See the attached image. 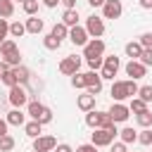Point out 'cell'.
Instances as JSON below:
<instances>
[{
  "label": "cell",
  "mask_w": 152,
  "mask_h": 152,
  "mask_svg": "<svg viewBox=\"0 0 152 152\" xmlns=\"http://www.w3.org/2000/svg\"><path fill=\"white\" fill-rule=\"evenodd\" d=\"M135 124H138L140 128H152V112H150V109L138 112V114H135Z\"/></svg>",
  "instance_id": "22"
},
{
  "label": "cell",
  "mask_w": 152,
  "mask_h": 152,
  "mask_svg": "<svg viewBox=\"0 0 152 152\" xmlns=\"http://www.w3.org/2000/svg\"><path fill=\"white\" fill-rule=\"evenodd\" d=\"M5 121H7L10 126H24V124H26V114H24V112H21L19 107H14L12 112H7Z\"/></svg>",
  "instance_id": "16"
},
{
  "label": "cell",
  "mask_w": 152,
  "mask_h": 152,
  "mask_svg": "<svg viewBox=\"0 0 152 152\" xmlns=\"http://www.w3.org/2000/svg\"><path fill=\"white\" fill-rule=\"evenodd\" d=\"M43 109H45V104L38 102V100H28V102H26V114H28L31 119H36V121H38V116L43 114Z\"/></svg>",
  "instance_id": "18"
},
{
  "label": "cell",
  "mask_w": 152,
  "mask_h": 152,
  "mask_svg": "<svg viewBox=\"0 0 152 152\" xmlns=\"http://www.w3.org/2000/svg\"><path fill=\"white\" fill-rule=\"evenodd\" d=\"M138 97L150 104V102H152V86H140V88H138Z\"/></svg>",
  "instance_id": "36"
},
{
  "label": "cell",
  "mask_w": 152,
  "mask_h": 152,
  "mask_svg": "<svg viewBox=\"0 0 152 152\" xmlns=\"http://www.w3.org/2000/svg\"><path fill=\"white\" fill-rule=\"evenodd\" d=\"M21 7H24V12H26L28 17H33V14H38L40 0H24V2H21Z\"/></svg>",
  "instance_id": "31"
},
{
  "label": "cell",
  "mask_w": 152,
  "mask_h": 152,
  "mask_svg": "<svg viewBox=\"0 0 152 152\" xmlns=\"http://www.w3.org/2000/svg\"><path fill=\"white\" fill-rule=\"evenodd\" d=\"M109 95L114 102H124L128 100V90H126V81H112V88H109Z\"/></svg>",
  "instance_id": "13"
},
{
  "label": "cell",
  "mask_w": 152,
  "mask_h": 152,
  "mask_svg": "<svg viewBox=\"0 0 152 152\" xmlns=\"http://www.w3.org/2000/svg\"><path fill=\"white\" fill-rule=\"evenodd\" d=\"M19 45H17V40L14 38H5L2 43H0V57H5L7 52H12V50H17Z\"/></svg>",
  "instance_id": "30"
},
{
  "label": "cell",
  "mask_w": 152,
  "mask_h": 152,
  "mask_svg": "<svg viewBox=\"0 0 152 152\" xmlns=\"http://www.w3.org/2000/svg\"><path fill=\"white\" fill-rule=\"evenodd\" d=\"M14 145H17V140H14L10 133L0 135V152H12V150H14Z\"/></svg>",
  "instance_id": "25"
},
{
  "label": "cell",
  "mask_w": 152,
  "mask_h": 152,
  "mask_svg": "<svg viewBox=\"0 0 152 152\" xmlns=\"http://www.w3.org/2000/svg\"><path fill=\"white\" fill-rule=\"evenodd\" d=\"M76 107H78L81 112H90V109H95V95H90V93L78 95V97H76Z\"/></svg>",
  "instance_id": "15"
},
{
  "label": "cell",
  "mask_w": 152,
  "mask_h": 152,
  "mask_svg": "<svg viewBox=\"0 0 152 152\" xmlns=\"http://www.w3.org/2000/svg\"><path fill=\"white\" fill-rule=\"evenodd\" d=\"M62 24H66L69 28L76 26V24H78V10H76V7H74V10H64V14H62Z\"/></svg>",
  "instance_id": "24"
},
{
  "label": "cell",
  "mask_w": 152,
  "mask_h": 152,
  "mask_svg": "<svg viewBox=\"0 0 152 152\" xmlns=\"http://www.w3.org/2000/svg\"><path fill=\"white\" fill-rule=\"evenodd\" d=\"M24 33H26L24 21H12V24H10V38H21Z\"/></svg>",
  "instance_id": "26"
},
{
  "label": "cell",
  "mask_w": 152,
  "mask_h": 152,
  "mask_svg": "<svg viewBox=\"0 0 152 152\" xmlns=\"http://www.w3.org/2000/svg\"><path fill=\"white\" fill-rule=\"evenodd\" d=\"M100 10H102V19H119V17L124 14L121 0H104V5H102Z\"/></svg>",
  "instance_id": "7"
},
{
  "label": "cell",
  "mask_w": 152,
  "mask_h": 152,
  "mask_svg": "<svg viewBox=\"0 0 152 152\" xmlns=\"http://www.w3.org/2000/svg\"><path fill=\"white\" fill-rule=\"evenodd\" d=\"M138 88H140V86H138L133 78H128V81H126V90H128V97H135V95H138Z\"/></svg>",
  "instance_id": "41"
},
{
  "label": "cell",
  "mask_w": 152,
  "mask_h": 152,
  "mask_svg": "<svg viewBox=\"0 0 152 152\" xmlns=\"http://www.w3.org/2000/svg\"><path fill=\"white\" fill-rule=\"evenodd\" d=\"M57 2H59V0H43V5H45V7H50V10H52V7H57Z\"/></svg>",
  "instance_id": "51"
},
{
  "label": "cell",
  "mask_w": 152,
  "mask_h": 152,
  "mask_svg": "<svg viewBox=\"0 0 152 152\" xmlns=\"http://www.w3.org/2000/svg\"><path fill=\"white\" fill-rule=\"evenodd\" d=\"M7 128H10V124H7L5 119H0V135H5V133H7Z\"/></svg>",
  "instance_id": "48"
},
{
  "label": "cell",
  "mask_w": 152,
  "mask_h": 152,
  "mask_svg": "<svg viewBox=\"0 0 152 152\" xmlns=\"http://www.w3.org/2000/svg\"><path fill=\"white\" fill-rule=\"evenodd\" d=\"M12 14H14V2L12 0H0V17L10 19Z\"/></svg>",
  "instance_id": "28"
},
{
  "label": "cell",
  "mask_w": 152,
  "mask_h": 152,
  "mask_svg": "<svg viewBox=\"0 0 152 152\" xmlns=\"http://www.w3.org/2000/svg\"><path fill=\"white\" fill-rule=\"evenodd\" d=\"M124 52H126V57L138 59V57H140V52H142V45H140L138 40H128V43H126V48H124Z\"/></svg>",
  "instance_id": "21"
},
{
  "label": "cell",
  "mask_w": 152,
  "mask_h": 152,
  "mask_svg": "<svg viewBox=\"0 0 152 152\" xmlns=\"http://www.w3.org/2000/svg\"><path fill=\"white\" fill-rule=\"evenodd\" d=\"M7 69H12V66H10V64H7L5 59H0V76H2V74H5Z\"/></svg>",
  "instance_id": "49"
},
{
  "label": "cell",
  "mask_w": 152,
  "mask_h": 152,
  "mask_svg": "<svg viewBox=\"0 0 152 152\" xmlns=\"http://www.w3.org/2000/svg\"><path fill=\"white\" fill-rule=\"evenodd\" d=\"M59 2H62L66 10H74V7H76V0H59Z\"/></svg>",
  "instance_id": "47"
},
{
  "label": "cell",
  "mask_w": 152,
  "mask_h": 152,
  "mask_svg": "<svg viewBox=\"0 0 152 152\" xmlns=\"http://www.w3.org/2000/svg\"><path fill=\"white\" fill-rule=\"evenodd\" d=\"M102 57H104V55H102ZM102 57H90V59H86V62H88V69H90V71H100V69H102Z\"/></svg>",
  "instance_id": "39"
},
{
  "label": "cell",
  "mask_w": 152,
  "mask_h": 152,
  "mask_svg": "<svg viewBox=\"0 0 152 152\" xmlns=\"http://www.w3.org/2000/svg\"><path fill=\"white\" fill-rule=\"evenodd\" d=\"M24 133H26L28 138H38V135L43 133V124H40V121H36V119H31V121H26V124H24Z\"/></svg>",
  "instance_id": "19"
},
{
  "label": "cell",
  "mask_w": 152,
  "mask_h": 152,
  "mask_svg": "<svg viewBox=\"0 0 152 152\" xmlns=\"http://www.w3.org/2000/svg\"><path fill=\"white\" fill-rule=\"evenodd\" d=\"M142 10H152V0H138Z\"/></svg>",
  "instance_id": "50"
},
{
  "label": "cell",
  "mask_w": 152,
  "mask_h": 152,
  "mask_svg": "<svg viewBox=\"0 0 152 152\" xmlns=\"http://www.w3.org/2000/svg\"><path fill=\"white\" fill-rule=\"evenodd\" d=\"M59 43L64 40V38H69V26L66 24H62V21H55V26H52V31H50Z\"/></svg>",
  "instance_id": "23"
},
{
  "label": "cell",
  "mask_w": 152,
  "mask_h": 152,
  "mask_svg": "<svg viewBox=\"0 0 152 152\" xmlns=\"http://www.w3.org/2000/svg\"><path fill=\"white\" fill-rule=\"evenodd\" d=\"M86 126H88V128H97V126H100V112H97V109L86 112Z\"/></svg>",
  "instance_id": "27"
},
{
  "label": "cell",
  "mask_w": 152,
  "mask_h": 152,
  "mask_svg": "<svg viewBox=\"0 0 152 152\" xmlns=\"http://www.w3.org/2000/svg\"><path fill=\"white\" fill-rule=\"evenodd\" d=\"M145 74H147V66H145L140 59H128V64H126V76H131L133 81H138V78H145Z\"/></svg>",
  "instance_id": "12"
},
{
  "label": "cell",
  "mask_w": 152,
  "mask_h": 152,
  "mask_svg": "<svg viewBox=\"0 0 152 152\" xmlns=\"http://www.w3.org/2000/svg\"><path fill=\"white\" fill-rule=\"evenodd\" d=\"M74 152H97V147H95L93 142H86V145H78Z\"/></svg>",
  "instance_id": "45"
},
{
  "label": "cell",
  "mask_w": 152,
  "mask_h": 152,
  "mask_svg": "<svg viewBox=\"0 0 152 152\" xmlns=\"http://www.w3.org/2000/svg\"><path fill=\"white\" fill-rule=\"evenodd\" d=\"M38 121H40L43 126H45V124H50V121H52V109H50V107H45V109H43V114L38 116Z\"/></svg>",
  "instance_id": "42"
},
{
  "label": "cell",
  "mask_w": 152,
  "mask_h": 152,
  "mask_svg": "<svg viewBox=\"0 0 152 152\" xmlns=\"http://www.w3.org/2000/svg\"><path fill=\"white\" fill-rule=\"evenodd\" d=\"M104 55V40L102 38H90L86 45H83V57L90 59V57H102Z\"/></svg>",
  "instance_id": "6"
},
{
  "label": "cell",
  "mask_w": 152,
  "mask_h": 152,
  "mask_svg": "<svg viewBox=\"0 0 152 152\" xmlns=\"http://www.w3.org/2000/svg\"><path fill=\"white\" fill-rule=\"evenodd\" d=\"M69 40H71L76 48H83V45L90 40V36H88V31H86L83 26H78V24H76V26H71V28H69Z\"/></svg>",
  "instance_id": "11"
},
{
  "label": "cell",
  "mask_w": 152,
  "mask_h": 152,
  "mask_svg": "<svg viewBox=\"0 0 152 152\" xmlns=\"http://www.w3.org/2000/svg\"><path fill=\"white\" fill-rule=\"evenodd\" d=\"M128 109L133 112V114H138V112H142V109H147V102H142L138 95L135 97H131V102H128Z\"/></svg>",
  "instance_id": "32"
},
{
  "label": "cell",
  "mask_w": 152,
  "mask_h": 152,
  "mask_svg": "<svg viewBox=\"0 0 152 152\" xmlns=\"http://www.w3.org/2000/svg\"><path fill=\"white\" fill-rule=\"evenodd\" d=\"M24 26H26V33H33V36H38V33H43V28H45V21H43L38 14H33V17H28V19L24 21Z\"/></svg>",
  "instance_id": "14"
},
{
  "label": "cell",
  "mask_w": 152,
  "mask_h": 152,
  "mask_svg": "<svg viewBox=\"0 0 152 152\" xmlns=\"http://www.w3.org/2000/svg\"><path fill=\"white\" fill-rule=\"evenodd\" d=\"M0 59H5L10 66H17V64H21V52H19V48H17V50L7 52V55H5V57H0Z\"/></svg>",
  "instance_id": "29"
},
{
  "label": "cell",
  "mask_w": 152,
  "mask_h": 152,
  "mask_svg": "<svg viewBox=\"0 0 152 152\" xmlns=\"http://www.w3.org/2000/svg\"><path fill=\"white\" fill-rule=\"evenodd\" d=\"M59 45H62V43H59L52 33H48V36L43 38V48H45V50H59Z\"/></svg>",
  "instance_id": "33"
},
{
  "label": "cell",
  "mask_w": 152,
  "mask_h": 152,
  "mask_svg": "<svg viewBox=\"0 0 152 152\" xmlns=\"http://www.w3.org/2000/svg\"><path fill=\"white\" fill-rule=\"evenodd\" d=\"M107 112H109V116H112L114 124H124V121L131 116V109H128V104H124V102H114Z\"/></svg>",
  "instance_id": "9"
},
{
  "label": "cell",
  "mask_w": 152,
  "mask_h": 152,
  "mask_svg": "<svg viewBox=\"0 0 152 152\" xmlns=\"http://www.w3.org/2000/svg\"><path fill=\"white\" fill-rule=\"evenodd\" d=\"M0 83H2V86H7V88L17 86V76H14V71H12V69H7V71L0 76Z\"/></svg>",
  "instance_id": "34"
},
{
  "label": "cell",
  "mask_w": 152,
  "mask_h": 152,
  "mask_svg": "<svg viewBox=\"0 0 152 152\" xmlns=\"http://www.w3.org/2000/svg\"><path fill=\"white\" fill-rule=\"evenodd\" d=\"M7 100H10V104H12V107H19V109H21V107L28 102V93H26V88H24V86H19V83H17V86H12V88H10Z\"/></svg>",
  "instance_id": "5"
},
{
  "label": "cell",
  "mask_w": 152,
  "mask_h": 152,
  "mask_svg": "<svg viewBox=\"0 0 152 152\" xmlns=\"http://www.w3.org/2000/svg\"><path fill=\"white\" fill-rule=\"evenodd\" d=\"M109 152H128V145L121 142V140H119V142H112V145H109Z\"/></svg>",
  "instance_id": "44"
},
{
  "label": "cell",
  "mask_w": 152,
  "mask_h": 152,
  "mask_svg": "<svg viewBox=\"0 0 152 152\" xmlns=\"http://www.w3.org/2000/svg\"><path fill=\"white\" fill-rule=\"evenodd\" d=\"M114 133H109L107 128H93V133H90V142L95 145V147H109L112 142H114Z\"/></svg>",
  "instance_id": "3"
},
{
  "label": "cell",
  "mask_w": 152,
  "mask_h": 152,
  "mask_svg": "<svg viewBox=\"0 0 152 152\" xmlns=\"http://www.w3.org/2000/svg\"><path fill=\"white\" fill-rule=\"evenodd\" d=\"M5 38H10V21L0 17V43H2Z\"/></svg>",
  "instance_id": "40"
},
{
  "label": "cell",
  "mask_w": 152,
  "mask_h": 152,
  "mask_svg": "<svg viewBox=\"0 0 152 152\" xmlns=\"http://www.w3.org/2000/svg\"><path fill=\"white\" fill-rule=\"evenodd\" d=\"M52 152H74V147H71V145H66V142H57Z\"/></svg>",
  "instance_id": "46"
},
{
  "label": "cell",
  "mask_w": 152,
  "mask_h": 152,
  "mask_svg": "<svg viewBox=\"0 0 152 152\" xmlns=\"http://www.w3.org/2000/svg\"><path fill=\"white\" fill-rule=\"evenodd\" d=\"M12 2H24V0H12Z\"/></svg>",
  "instance_id": "53"
},
{
  "label": "cell",
  "mask_w": 152,
  "mask_h": 152,
  "mask_svg": "<svg viewBox=\"0 0 152 152\" xmlns=\"http://www.w3.org/2000/svg\"><path fill=\"white\" fill-rule=\"evenodd\" d=\"M83 28L88 31L90 38H102V33H104V19L97 17V14H90V17L86 19V26H83Z\"/></svg>",
  "instance_id": "2"
},
{
  "label": "cell",
  "mask_w": 152,
  "mask_h": 152,
  "mask_svg": "<svg viewBox=\"0 0 152 152\" xmlns=\"http://www.w3.org/2000/svg\"><path fill=\"white\" fill-rule=\"evenodd\" d=\"M78 69H81V57H76V55H69L59 62V74H64V76H74Z\"/></svg>",
  "instance_id": "8"
},
{
  "label": "cell",
  "mask_w": 152,
  "mask_h": 152,
  "mask_svg": "<svg viewBox=\"0 0 152 152\" xmlns=\"http://www.w3.org/2000/svg\"><path fill=\"white\" fill-rule=\"evenodd\" d=\"M55 145H57L55 135H43L40 133L38 138H33V152H52Z\"/></svg>",
  "instance_id": "10"
},
{
  "label": "cell",
  "mask_w": 152,
  "mask_h": 152,
  "mask_svg": "<svg viewBox=\"0 0 152 152\" xmlns=\"http://www.w3.org/2000/svg\"><path fill=\"white\" fill-rule=\"evenodd\" d=\"M138 43L142 45V48H152V33L147 31V33H142L140 38H138Z\"/></svg>",
  "instance_id": "43"
},
{
  "label": "cell",
  "mask_w": 152,
  "mask_h": 152,
  "mask_svg": "<svg viewBox=\"0 0 152 152\" xmlns=\"http://www.w3.org/2000/svg\"><path fill=\"white\" fill-rule=\"evenodd\" d=\"M119 69H121V59H119L116 55H107V57H102V69H100L102 81H114V76H116Z\"/></svg>",
  "instance_id": "1"
},
{
  "label": "cell",
  "mask_w": 152,
  "mask_h": 152,
  "mask_svg": "<svg viewBox=\"0 0 152 152\" xmlns=\"http://www.w3.org/2000/svg\"><path fill=\"white\" fill-rule=\"evenodd\" d=\"M88 5H90V7H102L104 0H88Z\"/></svg>",
  "instance_id": "52"
},
{
  "label": "cell",
  "mask_w": 152,
  "mask_h": 152,
  "mask_svg": "<svg viewBox=\"0 0 152 152\" xmlns=\"http://www.w3.org/2000/svg\"><path fill=\"white\" fill-rule=\"evenodd\" d=\"M119 138H121V142L133 145V142H138V131H135V128H131V126H124V128L119 131Z\"/></svg>",
  "instance_id": "20"
},
{
  "label": "cell",
  "mask_w": 152,
  "mask_h": 152,
  "mask_svg": "<svg viewBox=\"0 0 152 152\" xmlns=\"http://www.w3.org/2000/svg\"><path fill=\"white\" fill-rule=\"evenodd\" d=\"M71 86H74V88H76V90H86V76H83V74H78V71H76V74H74V76H71Z\"/></svg>",
  "instance_id": "37"
},
{
  "label": "cell",
  "mask_w": 152,
  "mask_h": 152,
  "mask_svg": "<svg viewBox=\"0 0 152 152\" xmlns=\"http://www.w3.org/2000/svg\"><path fill=\"white\" fill-rule=\"evenodd\" d=\"M138 142H140V145H152V128L138 131Z\"/></svg>",
  "instance_id": "35"
},
{
  "label": "cell",
  "mask_w": 152,
  "mask_h": 152,
  "mask_svg": "<svg viewBox=\"0 0 152 152\" xmlns=\"http://www.w3.org/2000/svg\"><path fill=\"white\" fill-rule=\"evenodd\" d=\"M12 71H14V76H17V83H19V86H26V83L31 81V71H28L24 64H17V66H12Z\"/></svg>",
  "instance_id": "17"
},
{
  "label": "cell",
  "mask_w": 152,
  "mask_h": 152,
  "mask_svg": "<svg viewBox=\"0 0 152 152\" xmlns=\"http://www.w3.org/2000/svg\"><path fill=\"white\" fill-rule=\"evenodd\" d=\"M145 66H152V48H142V52H140V57H138Z\"/></svg>",
  "instance_id": "38"
},
{
  "label": "cell",
  "mask_w": 152,
  "mask_h": 152,
  "mask_svg": "<svg viewBox=\"0 0 152 152\" xmlns=\"http://www.w3.org/2000/svg\"><path fill=\"white\" fill-rule=\"evenodd\" d=\"M83 76H86V93L97 97L102 93V76H100V71H86Z\"/></svg>",
  "instance_id": "4"
}]
</instances>
